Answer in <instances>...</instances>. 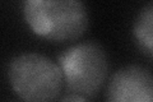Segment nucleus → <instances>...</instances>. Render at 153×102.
Masks as SVG:
<instances>
[{
  "label": "nucleus",
  "mask_w": 153,
  "mask_h": 102,
  "mask_svg": "<svg viewBox=\"0 0 153 102\" xmlns=\"http://www.w3.org/2000/svg\"><path fill=\"white\" fill-rule=\"evenodd\" d=\"M8 79L13 91L25 102H51L63 87L60 66L38 52L14 56L8 65Z\"/></svg>",
  "instance_id": "nucleus-2"
},
{
  "label": "nucleus",
  "mask_w": 153,
  "mask_h": 102,
  "mask_svg": "<svg viewBox=\"0 0 153 102\" xmlns=\"http://www.w3.org/2000/svg\"><path fill=\"white\" fill-rule=\"evenodd\" d=\"M59 102H89V100L83 95L79 93H69L64 96Z\"/></svg>",
  "instance_id": "nucleus-6"
},
{
  "label": "nucleus",
  "mask_w": 153,
  "mask_h": 102,
  "mask_svg": "<svg viewBox=\"0 0 153 102\" xmlns=\"http://www.w3.org/2000/svg\"><path fill=\"white\" fill-rule=\"evenodd\" d=\"M106 102H153V78L140 65H126L115 71L107 87Z\"/></svg>",
  "instance_id": "nucleus-4"
},
{
  "label": "nucleus",
  "mask_w": 153,
  "mask_h": 102,
  "mask_svg": "<svg viewBox=\"0 0 153 102\" xmlns=\"http://www.w3.org/2000/svg\"><path fill=\"white\" fill-rule=\"evenodd\" d=\"M152 23H153V3H147L146 7L138 14L134 22L133 32L137 42L139 43L142 50L152 56L153 50V36H152Z\"/></svg>",
  "instance_id": "nucleus-5"
},
{
  "label": "nucleus",
  "mask_w": 153,
  "mask_h": 102,
  "mask_svg": "<svg viewBox=\"0 0 153 102\" xmlns=\"http://www.w3.org/2000/svg\"><path fill=\"white\" fill-rule=\"evenodd\" d=\"M23 16L36 35L52 41H69L88 27V12L78 0H27Z\"/></svg>",
  "instance_id": "nucleus-1"
},
{
  "label": "nucleus",
  "mask_w": 153,
  "mask_h": 102,
  "mask_svg": "<svg viewBox=\"0 0 153 102\" xmlns=\"http://www.w3.org/2000/svg\"><path fill=\"white\" fill-rule=\"evenodd\" d=\"M57 65L69 88L83 96H94L101 89L108 69L106 51L94 41L66 48L59 55Z\"/></svg>",
  "instance_id": "nucleus-3"
}]
</instances>
